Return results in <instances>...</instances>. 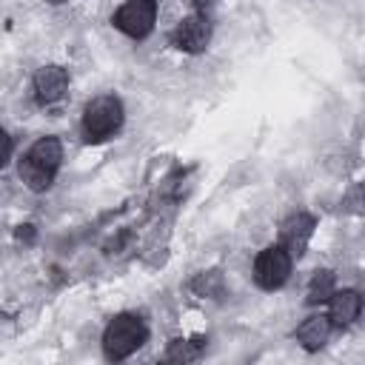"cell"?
<instances>
[{"instance_id": "6da1fadb", "label": "cell", "mask_w": 365, "mask_h": 365, "mask_svg": "<svg viewBox=\"0 0 365 365\" xmlns=\"http://www.w3.org/2000/svg\"><path fill=\"white\" fill-rule=\"evenodd\" d=\"M123 120H125L123 100L117 94H97L83 108V120H80L83 140L86 143H103L123 128Z\"/></svg>"}, {"instance_id": "7a4b0ae2", "label": "cell", "mask_w": 365, "mask_h": 365, "mask_svg": "<svg viewBox=\"0 0 365 365\" xmlns=\"http://www.w3.org/2000/svg\"><path fill=\"white\" fill-rule=\"evenodd\" d=\"M148 339V328L143 322V317L137 314H117L108 319V325L103 328V354L111 362L128 359L134 351H140Z\"/></svg>"}, {"instance_id": "3957f363", "label": "cell", "mask_w": 365, "mask_h": 365, "mask_svg": "<svg viewBox=\"0 0 365 365\" xmlns=\"http://www.w3.org/2000/svg\"><path fill=\"white\" fill-rule=\"evenodd\" d=\"M291 265H294V257L279 242L277 245H268V248H262L254 257V282L262 291H277V288H282L288 282Z\"/></svg>"}, {"instance_id": "277c9868", "label": "cell", "mask_w": 365, "mask_h": 365, "mask_svg": "<svg viewBox=\"0 0 365 365\" xmlns=\"http://www.w3.org/2000/svg\"><path fill=\"white\" fill-rule=\"evenodd\" d=\"M154 23H157V0H125L111 17V26L131 40H145L154 31Z\"/></svg>"}, {"instance_id": "5b68a950", "label": "cell", "mask_w": 365, "mask_h": 365, "mask_svg": "<svg viewBox=\"0 0 365 365\" xmlns=\"http://www.w3.org/2000/svg\"><path fill=\"white\" fill-rule=\"evenodd\" d=\"M211 43V20L205 17V11H194L188 17H182L174 29V46L185 54H202Z\"/></svg>"}, {"instance_id": "8992f818", "label": "cell", "mask_w": 365, "mask_h": 365, "mask_svg": "<svg viewBox=\"0 0 365 365\" xmlns=\"http://www.w3.org/2000/svg\"><path fill=\"white\" fill-rule=\"evenodd\" d=\"M317 220L308 211H294L279 222V245L291 254V257H302L308 248V240L314 237Z\"/></svg>"}, {"instance_id": "52a82bcc", "label": "cell", "mask_w": 365, "mask_h": 365, "mask_svg": "<svg viewBox=\"0 0 365 365\" xmlns=\"http://www.w3.org/2000/svg\"><path fill=\"white\" fill-rule=\"evenodd\" d=\"M31 88H34V100L40 106H54L68 91V71L63 66H57V63L40 66L34 80H31Z\"/></svg>"}, {"instance_id": "ba28073f", "label": "cell", "mask_w": 365, "mask_h": 365, "mask_svg": "<svg viewBox=\"0 0 365 365\" xmlns=\"http://www.w3.org/2000/svg\"><path fill=\"white\" fill-rule=\"evenodd\" d=\"M325 302H328V314L325 317L331 319V325H339V328L356 322L359 314H362V294L356 288H342V291L334 288V294Z\"/></svg>"}, {"instance_id": "9c48e42d", "label": "cell", "mask_w": 365, "mask_h": 365, "mask_svg": "<svg viewBox=\"0 0 365 365\" xmlns=\"http://www.w3.org/2000/svg\"><path fill=\"white\" fill-rule=\"evenodd\" d=\"M23 157L31 165H37V168H43V171H48V174L57 177V168L63 163V143L57 137H40V140H34L29 145V151Z\"/></svg>"}, {"instance_id": "30bf717a", "label": "cell", "mask_w": 365, "mask_h": 365, "mask_svg": "<svg viewBox=\"0 0 365 365\" xmlns=\"http://www.w3.org/2000/svg\"><path fill=\"white\" fill-rule=\"evenodd\" d=\"M331 331H334V325H331V319H328L325 314H311V317H305V319L297 325L294 336H297V342H299L305 351H319V348L328 342Z\"/></svg>"}, {"instance_id": "8fae6325", "label": "cell", "mask_w": 365, "mask_h": 365, "mask_svg": "<svg viewBox=\"0 0 365 365\" xmlns=\"http://www.w3.org/2000/svg\"><path fill=\"white\" fill-rule=\"evenodd\" d=\"M188 288L197 294V297H208V299H217L225 294V279H222V271L220 268H208V271H200L194 274V279L188 282Z\"/></svg>"}, {"instance_id": "7c38bea8", "label": "cell", "mask_w": 365, "mask_h": 365, "mask_svg": "<svg viewBox=\"0 0 365 365\" xmlns=\"http://www.w3.org/2000/svg\"><path fill=\"white\" fill-rule=\"evenodd\" d=\"M334 288H336V282H334V274L331 271H317L314 277H311V282H308V305H319V302H325L331 294H334Z\"/></svg>"}, {"instance_id": "4fadbf2b", "label": "cell", "mask_w": 365, "mask_h": 365, "mask_svg": "<svg viewBox=\"0 0 365 365\" xmlns=\"http://www.w3.org/2000/svg\"><path fill=\"white\" fill-rule=\"evenodd\" d=\"M202 351V339H174L165 351V359L168 362H191L197 359Z\"/></svg>"}, {"instance_id": "5bb4252c", "label": "cell", "mask_w": 365, "mask_h": 365, "mask_svg": "<svg viewBox=\"0 0 365 365\" xmlns=\"http://www.w3.org/2000/svg\"><path fill=\"white\" fill-rule=\"evenodd\" d=\"M9 157H11V137H9V131L0 128V168L9 163Z\"/></svg>"}, {"instance_id": "9a60e30c", "label": "cell", "mask_w": 365, "mask_h": 365, "mask_svg": "<svg viewBox=\"0 0 365 365\" xmlns=\"http://www.w3.org/2000/svg\"><path fill=\"white\" fill-rule=\"evenodd\" d=\"M191 6H194V11H205V9H211L217 0H188Z\"/></svg>"}, {"instance_id": "2e32d148", "label": "cell", "mask_w": 365, "mask_h": 365, "mask_svg": "<svg viewBox=\"0 0 365 365\" xmlns=\"http://www.w3.org/2000/svg\"><path fill=\"white\" fill-rule=\"evenodd\" d=\"M46 3H51V6H60V3H68V0H46Z\"/></svg>"}]
</instances>
